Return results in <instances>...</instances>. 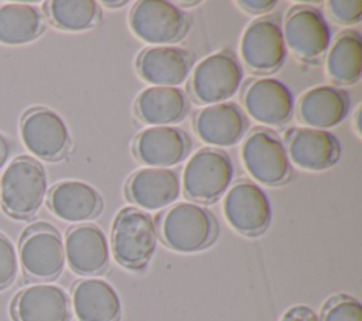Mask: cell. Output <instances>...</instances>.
Returning a JSON list of instances; mask_svg holds the SVG:
<instances>
[{
    "mask_svg": "<svg viewBox=\"0 0 362 321\" xmlns=\"http://www.w3.org/2000/svg\"><path fill=\"white\" fill-rule=\"evenodd\" d=\"M129 25L132 33L141 41L167 45L184 35L187 20L181 8L173 1L140 0L130 10Z\"/></svg>",
    "mask_w": 362,
    "mask_h": 321,
    "instance_id": "cell-8",
    "label": "cell"
},
{
    "mask_svg": "<svg viewBox=\"0 0 362 321\" xmlns=\"http://www.w3.org/2000/svg\"><path fill=\"white\" fill-rule=\"evenodd\" d=\"M18 272V256L13 242L0 232V290L8 287Z\"/></svg>",
    "mask_w": 362,
    "mask_h": 321,
    "instance_id": "cell-29",
    "label": "cell"
},
{
    "mask_svg": "<svg viewBox=\"0 0 362 321\" xmlns=\"http://www.w3.org/2000/svg\"><path fill=\"white\" fill-rule=\"evenodd\" d=\"M328 78L338 85H351L362 72V38L354 30H345L328 47L325 58Z\"/></svg>",
    "mask_w": 362,
    "mask_h": 321,
    "instance_id": "cell-25",
    "label": "cell"
},
{
    "mask_svg": "<svg viewBox=\"0 0 362 321\" xmlns=\"http://www.w3.org/2000/svg\"><path fill=\"white\" fill-rule=\"evenodd\" d=\"M243 71L229 51H219L198 62L189 81V93L199 105H216L230 99L240 88Z\"/></svg>",
    "mask_w": 362,
    "mask_h": 321,
    "instance_id": "cell-6",
    "label": "cell"
},
{
    "mask_svg": "<svg viewBox=\"0 0 362 321\" xmlns=\"http://www.w3.org/2000/svg\"><path fill=\"white\" fill-rule=\"evenodd\" d=\"M233 180V163L221 148L204 147L195 151L184 165L181 184L188 199L214 202L222 197Z\"/></svg>",
    "mask_w": 362,
    "mask_h": 321,
    "instance_id": "cell-4",
    "label": "cell"
},
{
    "mask_svg": "<svg viewBox=\"0 0 362 321\" xmlns=\"http://www.w3.org/2000/svg\"><path fill=\"white\" fill-rule=\"evenodd\" d=\"M44 6L49 21L65 31L86 30L99 18V7L93 0H51Z\"/></svg>",
    "mask_w": 362,
    "mask_h": 321,
    "instance_id": "cell-27",
    "label": "cell"
},
{
    "mask_svg": "<svg viewBox=\"0 0 362 321\" xmlns=\"http://www.w3.org/2000/svg\"><path fill=\"white\" fill-rule=\"evenodd\" d=\"M359 112H361V106L356 109V112H355V132H356V134L359 136L361 134V129H359Z\"/></svg>",
    "mask_w": 362,
    "mask_h": 321,
    "instance_id": "cell-35",
    "label": "cell"
},
{
    "mask_svg": "<svg viewBox=\"0 0 362 321\" xmlns=\"http://www.w3.org/2000/svg\"><path fill=\"white\" fill-rule=\"evenodd\" d=\"M188 110V98L180 88L150 86L143 89L134 102L139 119L150 126H171Z\"/></svg>",
    "mask_w": 362,
    "mask_h": 321,
    "instance_id": "cell-24",
    "label": "cell"
},
{
    "mask_svg": "<svg viewBox=\"0 0 362 321\" xmlns=\"http://www.w3.org/2000/svg\"><path fill=\"white\" fill-rule=\"evenodd\" d=\"M246 126L242 109L233 102L205 106L194 119L195 134L215 148L236 144L243 137Z\"/></svg>",
    "mask_w": 362,
    "mask_h": 321,
    "instance_id": "cell-20",
    "label": "cell"
},
{
    "mask_svg": "<svg viewBox=\"0 0 362 321\" xmlns=\"http://www.w3.org/2000/svg\"><path fill=\"white\" fill-rule=\"evenodd\" d=\"M286 48L301 59H318L331 44V30L322 13L310 4L291 7L283 23Z\"/></svg>",
    "mask_w": 362,
    "mask_h": 321,
    "instance_id": "cell-9",
    "label": "cell"
},
{
    "mask_svg": "<svg viewBox=\"0 0 362 321\" xmlns=\"http://www.w3.org/2000/svg\"><path fill=\"white\" fill-rule=\"evenodd\" d=\"M329 17L342 25H352L361 21L362 1L361 0H329L327 3Z\"/></svg>",
    "mask_w": 362,
    "mask_h": 321,
    "instance_id": "cell-30",
    "label": "cell"
},
{
    "mask_svg": "<svg viewBox=\"0 0 362 321\" xmlns=\"http://www.w3.org/2000/svg\"><path fill=\"white\" fill-rule=\"evenodd\" d=\"M280 321H320V318L310 307L294 305L283 314Z\"/></svg>",
    "mask_w": 362,
    "mask_h": 321,
    "instance_id": "cell-31",
    "label": "cell"
},
{
    "mask_svg": "<svg viewBox=\"0 0 362 321\" xmlns=\"http://www.w3.org/2000/svg\"><path fill=\"white\" fill-rule=\"evenodd\" d=\"M348 110L346 92L331 85H320L305 91L297 103V116L305 127L320 130L338 126Z\"/></svg>",
    "mask_w": 362,
    "mask_h": 321,
    "instance_id": "cell-21",
    "label": "cell"
},
{
    "mask_svg": "<svg viewBox=\"0 0 362 321\" xmlns=\"http://www.w3.org/2000/svg\"><path fill=\"white\" fill-rule=\"evenodd\" d=\"M157 245V225L151 215L127 206L119 211L112 225V250L115 259L127 269H143Z\"/></svg>",
    "mask_w": 362,
    "mask_h": 321,
    "instance_id": "cell-3",
    "label": "cell"
},
{
    "mask_svg": "<svg viewBox=\"0 0 362 321\" xmlns=\"http://www.w3.org/2000/svg\"><path fill=\"white\" fill-rule=\"evenodd\" d=\"M11 313L16 321H69L71 300L59 286L33 284L14 297Z\"/></svg>",
    "mask_w": 362,
    "mask_h": 321,
    "instance_id": "cell-18",
    "label": "cell"
},
{
    "mask_svg": "<svg viewBox=\"0 0 362 321\" xmlns=\"http://www.w3.org/2000/svg\"><path fill=\"white\" fill-rule=\"evenodd\" d=\"M228 223L246 236L260 235L272 219V206L264 191L249 180H240L228 188L223 202Z\"/></svg>",
    "mask_w": 362,
    "mask_h": 321,
    "instance_id": "cell-11",
    "label": "cell"
},
{
    "mask_svg": "<svg viewBox=\"0 0 362 321\" xmlns=\"http://www.w3.org/2000/svg\"><path fill=\"white\" fill-rule=\"evenodd\" d=\"M189 150V139L174 126H151L141 130L133 141L136 158L147 167L168 168L181 163Z\"/></svg>",
    "mask_w": 362,
    "mask_h": 321,
    "instance_id": "cell-15",
    "label": "cell"
},
{
    "mask_svg": "<svg viewBox=\"0 0 362 321\" xmlns=\"http://www.w3.org/2000/svg\"><path fill=\"white\" fill-rule=\"evenodd\" d=\"M103 6L109 7V8H119V7H123L127 4V0H103L102 1Z\"/></svg>",
    "mask_w": 362,
    "mask_h": 321,
    "instance_id": "cell-33",
    "label": "cell"
},
{
    "mask_svg": "<svg viewBox=\"0 0 362 321\" xmlns=\"http://www.w3.org/2000/svg\"><path fill=\"white\" fill-rule=\"evenodd\" d=\"M48 189L42 165L27 156L14 158L0 178V201L13 218L28 219L41 208Z\"/></svg>",
    "mask_w": 362,
    "mask_h": 321,
    "instance_id": "cell-1",
    "label": "cell"
},
{
    "mask_svg": "<svg viewBox=\"0 0 362 321\" xmlns=\"http://www.w3.org/2000/svg\"><path fill=\"white\" fill-rule=\"evenodd\" d=\"M288 160L308 171H321L331 167L339 156L335 136L327 130L311 127H293L284 136Z\"/></svg>",
    "mask_w": 362,
    "mask_h": 321,
    "instance_id": "cell-14",
    "label": "cell"
},
{
    "mask_svg": "<svg viewBox=\"0 0 362 321\" xmlns=\"http://www.w3.org/2000/svg\"><path fill=\"white\" fill-rule=\"evenodd\" d=\"M242 103L253 120L267 126L284 124L294 109L290 89L279 79L269 76L247 81L242 89Z\"/></svg>",
    "mask_w": 362,
    "mask_h": 321,
    "instance_id": "cell-13",
    "label": "cell"
},
{
    "mask_svg": "<svg viewBox=\"0 0 362 321\" xmlns=\"http://www.w3.org/2000/svg\"><path fill=\"white\" fill-rule=\"evenodd\" d=\"M236 4L252 14H262L266 11H270L274 8V6L277 4L276 0H239L236 1Z\"/></svg>",
    "mask_w": 362,
    "mask_h": 321,
    "instance_id": "cell-32",
    "label": "cell"
},
{
    "mask_svg": "<svg viewBox=\"0 0 362 321\" xmlns=\"http://www.w3.org/2000/svg\"><path fill=\"white\" fill-rule=\"evenodd\" d=\"M72 308L79 321H119L120 298L107 281L102 279H82L72 287Z\"/></svg>",
    "mask_w": 362,
    "mask_h": 321,
    "instance_id": "cell-23",
    "label": "cell"
},
{
    "mask_svg": "<svg viewBox=\"0 0 362 321\" xmlns=\"http://www.w3.org/2000/svg\"><path fill=\"white\" fill-rule=\"evenodd\" d=\"M192 58L188 51L174 45H156L143 49L136 61L140 78L154 86L177 88L189 75Z\"/></svg>",
    "mask_w": 362,
    "mask_h": 321,
    "instance_id": "cell-19",
    "label": "cell"
},
{
    "mask_svg": "<svg viewBox=\"0 0 362 321\" xmlns=\"http://www.w3.org/2000/svg\"><path fill=\"white\" fill-rule=\"evenodd\" d=\"M320 321H362V305L354 297L334 296L324 304Z\"/></svg>",
    "mask_w": 362,
    "mask_h": 321,
    "instance_id": "cell-28",
    "label": "cell"
},
{
    "mask_svg": "<svg viewBox=\"0 0 362 321\" xmlns=\"http://www.w3.org/2000/svg\"><path fill=\"white\" fill-rule=\"evenodd\" d=\"M64 249L69 267L78 274H99L109 264L107 239L93 223L72 226L66 232Z\"/></svg>",
    "mask_w": 362,
    "mask_h": 321,
    "instance_id": "cell-17",
    "label": "cell"
},
{
    "mask_svg": "<svg viewBox=\"0 0 362 321\" xmlns=\"http://www.w3.org/2000/svg\"><path fill=\"white\" fill-rule=\"evenodd\" d=\"M158 233L170 249L192 253L214 242L216 238V221L202 205L178 202L160 215Z\"/></svg>",
    "mask_w": 362,
    "mask_h": 321,
    "instance_id": "cell-2",
    "label": "cell"
},
{
    "mask_svg": "<svg viewBox=\"0 0 362 321\" xmlns=\"http://www.w3.org/2000/svg\"><path fill=\"white\" fill-rule=\"evenodd\" d=\"M6 157H7V146H6L4 140H3V137L0 136V167L4 163Z\"/></svg>",
    "mask_w": 362,
    "mask_h": 321,
    "instance_id": "cell-34",
    "label": "cell"
},
{
    "mask_svg": "<svg viewBox=\"0 0 362 321\" xmlns=\"http://www.w3.org/2000/svg\"><path fill=\"white\" fill-rule=\"evenodd\" d=\"M18 260L31 280H52L65 264V249L59 232L48 223L28 226L20 239Z\"/></svg>",
    "mask_w": 362,
    "mask_h": 321,
    "instance_id": "cell-7",
    "label": "cell"
},
{
    "mask_svg": "<svg viewBox=\"0 0 362 321\" xmlns=\"http://www.w3.org/2000/svg\"><path fill=\"white\" fill-rule=\"evenodd\" d=\"M45 18L40 7L27 3L0 6V42L20 45L34 41L44 31Z\"/></svg>",
    "mask_w": 362,
    "mask_h": 321,
    "instance_id": "cell-26",
    "label": "cell"
},
{
    "mask_svg": "<svg viewBox=\"0 0 362 321\" xmlns=\"http://www.w3.org/2000/svg\"><path fill=\"white\" fill-rule=\"evenodd\" d=\"M20 134L25 148L35 157L55 161L65 156L71 137L62 117L48 107H33L24 113Z\"/></svg>",
    "mask_w": 362,
    "mask_h": 321,
    "instance_id": "cell-12",
    "label": "cell"
},
{
    "mask_svg": "<svg viewBox=\"0 0 362 321\" xmlns=\"http://www.w3.org/2000/svg\"><path fill=\"white\" fill-rule=\"evenodd\" d=\"M51 212L65 222H85L95 218L103 206L99 192L89 184L66 180L55 184L48 194Z\"/></svg>",
    "mask_w": 362,
    "mask_h": 321,
    "instance_id": "cell-22",
    "label": "cell"
},
{
    "mask_svg": "<svg viewBox=\"0 0 362 321\" xmlns=\"http://www.w3.org/2000/svg\"><path fill=\"white\" fill-rule=\"evenodd\" d=\"M178 4L181 6V7H192V6H197V4H199V0H192V1H178Z\"/></svg>",
    "mask_w": 362,
    "mask_h": 321,
    "instance_id": "cell-36",
    "label": "cell"
},
{
    "mask_svg": "<svg viewBox=\"0 0 362 321\" xmlns=\"http://www.w3.org/2000/svg\"><path fill=\"white\" fill-rule=\"evenodd\" d=\"M180 195V178L171 168L144 167L134 171L126 184V197L141 211H160Z\"/></svg>",
    "mask_w": 362,
    "mask_h": 321,
    "instance_id": "cell-16",
    "label": "cell"
},
{
    "mask_svg": "<svg viewBox=\"0 0 362 321\" xmlns=\"http://www.w3.org/2000/svg\"><path fill=\"white\" fill-rule=\"evenodd\" d=\"M240 160L247 174L263 185L283 184L291 174L284 143L266 127L249 132L240 147Z\"/></svg>",
    "mask_w": 362,
    "mask_h": 321,
    "instance_id": "cell-5",
    "label": "cell"
},
{
    "mask_svg": "<svg viewBox=\"0 0 362 321\" xmlns=\"http://www.w3.org/2000/svg\"><path fill=\"white\" fill-rule=\"evenodd\" d=\"M239 52L252 72L270 74L280 68L287 48L277 20L272 16L253 20L242 34Z\"/></svg>",
    "mask_w": 362,
    "mask_h": 321,
    "instance_id": "cell-10",
    "label": "cell"
}]
</instances>
